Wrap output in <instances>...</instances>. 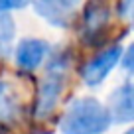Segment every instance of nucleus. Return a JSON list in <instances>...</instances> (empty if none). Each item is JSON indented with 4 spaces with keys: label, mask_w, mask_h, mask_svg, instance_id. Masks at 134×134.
<instances>
[{
    "label": "nucleus",
    "mask_w": 134,
    "mask_h": 134,
    "mask_svg": "<svg viewBox=\"0 0 134 134\" xmlns=\"http://www.w3.org/2000/svg\"><path fill=\"white\" fill-rule=\"evenodd\" d=\"M132 49L134 47H128V55H126V61H124V67L128 69V71L132 69V65H130V61H132Z\"/></svg>",
    "instance_id": "10"
},
{
    "label": "nucleus",
    "mask_w": 134,
    "mask_h": 134,
    "mask_svg": "<svg viewBox=\"0 0 134 134\" xmlns=\"http://www.w3.org/2000/svg\"><path fill=\"white\" fill-rule=\"evenodd\" d=\"M32 81L28 75L0 77V124L14 126L26 120V114L32 110Z\"/></svg>",
    "instance_id": "2"
},
{
    "label": "nucleus",
    "mask_w": 134,
    "mask_h": 134,
    "mask_svg": "<svg viewBox=\"0 0 134 134\" xmlns=\"http://www.w3.org/2000/svg\"><path fill=\"white\" fill-rule=\"evenodd\" d=\"M36 6V12L43 16L49 24L65 28L71 24L75 8L81 0H32Z\"/></svg>",
    "instance_id": "6"
},
{
    "label": "nucleus",
    "mask_w": 134,
    "mask_h": 134,
    "mask_svg": "<svg viewBox=\"0 0 134 134\" xmlns=\"http://www.w3.org/2000/svg\"><path fill=\"white\" fill-rule=\"evenodd\" d=\"M67 85V75L65 71L59 69H49L47 77L42 81L38 89V103H36V116L46 118L55 110L59 103V97L63 95Z\"/></svg>",
    "instance_id": "4"
},
{
    "label": "nucleus",
    "mask_w": 134,
    "mask_h": 134,
    "mask_svg": "<svg viewBox=\"0 0 134 134\" xmlns=\"http://www.w3.org/2000/svg\"><path fill=\"white\" fill-rule=\"evenodd\" d=\"M49 53V46L43 40H24L20 42L16 49V61L24 71H32L40 63L43 61V57Z\"/></svg>",
    "instance_id": "8"
},
{
    "label": "nucleus",
    "mask_w": 134,
    "mask_h": 134,
    "mask_svg": "<svg viewBox=\"0 0 134 134\" xmlns=\"http://www.w3.org/2000/svg\"><path fill=\"white\" fill-rule=\"evenodd\" d=\"M120 57H122L120 43H114V46L103 49L100 53H97L91 61H87L81 67V77H83V81L89 87H97L100 81L113 71V67L120 61Z\"/></svg>",
    "instance_id": "5"
},
{
    "label": "nucleus",
    "mask_w": 134,
    "mask_h": 134,
    "mask_svg": "<svg viewBox=\"0 0 134 134\" xmlns=\"http://www.w3.org/2000/svg\"><path fill=\"white\" fill-rule=\"evenodd\" d=\"M34 134H53V132H49V130H40V132H34Z\"/></svg>",
    "instance_id": "11"
},
{
    "label": "nucleus",
    "mask_w": 134,
    "mask_h": 134,
    "mask_svg": "<svg viewBox=\"0 0 134 134\" xmlns=\"http://www.w3.org/2000/svg\"><path fill=\"white\" fill-rule=\"evenodd\" d=\"M14 22L6 12H0V43L2 42H10L14 36Z\"/></svg>",
    "instance_id": "9"
},
{
    "label": "nucleus",
    "mask_w": 134,
    "mask_h": 134,
    "mask_svg": "<svg viewBox=\"0 0 134 134\" xmlns=\"http://www.w3.org/2000/svg\"><path fill=\"white\" fill-rule=\"evenodd\" d=\"M118 2L120 0H89L87 2L83 12V40L89 46L100 47L107 42L113 10Z\"/></svg>",
    "instance_id": "3"
},
{
    "label": "nucleus",
    "mask_w": 134,
    "mask_h": 134,
    "mask_svg": "<svg viewBox=\"0 0 134 134\" xmlns=\"http://www.w3.org/2000/svg\"><path fill=\"white\" fill-rule=\"evenodd\" d=\"M113 124L109 109L93 97L71 100L61 118L63 134H100Z\"/></svg>",
    "instance_id": "1"
},
{
    "label": "nucleus",
    "mask_w": 134,
    "mask_h": 134,
    "mask_svg": "<svg viewBox=\"0 0 134 134\" xmlns=\"http://www.w3.org/2000/svg\"><path fill=\"white\" fill-rule=\"evenodd\" d=\"M124 134H134V130H132V128H130V130H126V132H124Z\"/></svg>",
    "instance_id": "12"
},
{
    "label": "nucleus",
    "mask_w": 134,
    "mask_h": 134,
    "mask_svg": "<svg viewBox=\"0 0 134 134\" xmlns=\"http://www.w3.org/2000/svg\"><path fill=\"white\" fill-rule=\"evenodd\" d=\"M134 91H132V85L124 83L113 91L109 99V114H110V120L118 122V124H124V122H130L134 118Z\"/></svg>",
    "instance_id": "7"
}]
</instances>
